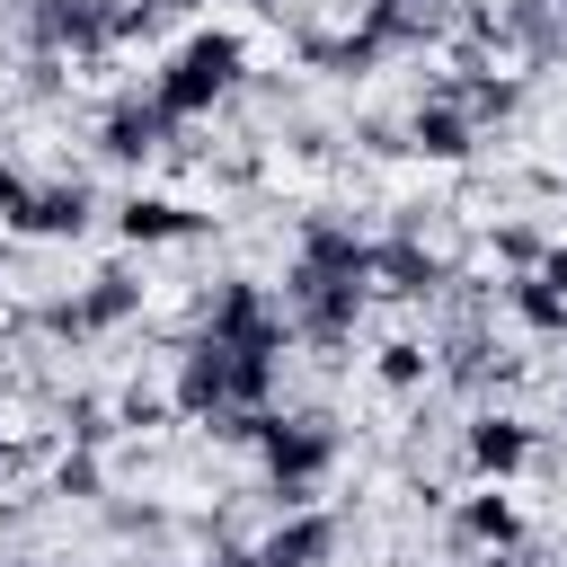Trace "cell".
<instances>
[{
	"instance_id": "6da1fadb",
	"label": "cell",
	"mask_w": 567,
	"mask_h": 567,
	"mask_svg": "<svg viewBox=\"0 0 567 567\" xmlns=\"http://www.w3.org/2000/svg\"><path fill=\"white\" fill-rule=\"evenodd\" d=\"M337 452H346V434H337V416H328V408H266V425H257L266 487H257V496H266L275 514L319 505V487H328Z\"/></svg>"
},
{
	"instance_id": "7a4b0ae2",
	"label": "cell",
	"mask_w": 567,
	"mask_h": 567,
	"mask_svg": "<svg viewBox=\"0 0 567 567\" xmlns=\"http://www.w3.org/2000/svg\"><path fill=\"white\" fill-rule=\"evenodd\" d=\"M248 89V35L239 27H195L168 44V62L151 71V97L177 115V124H204L213 106H230Z\"/></svg>"
},
{
	"instance_id": "3957f363",
	"label": "cell",
	"mask_w": 567,
	"mask_h": 567,
	"mask_svg": "<svg viewBox=\"0 0 567 567\" xmlns=\"http://www.w3.org/2000/svg\"><path fill=\"white\" fill-rule=\"evenodd\" d=\"M275 301H284V319H292V346H310V354L346 363V346H354V328H363V301H372V284H363V275H337V266H310V257H292Z\"/></svg>"
},
{
	"instance_id": "277c9868",
	"label": "cell",
	"mask_w": 567,
	"mask_h": 567,
	"mask_svg": "<svg viewBox=\"0 0 567 567\" xmlns=\"http://www.w3.org/2000/svg\"><path fill=\"white\" fill-rule=\"evenodd\" d=\"M523 354L496 337V319H443L434 328V381L452 390V399H505V390H523Z\"/></svg>"
},
{
	"instance_id": "5b68a950",
	"label": "cell",
	"mask_w": 567,
	"mask_h": 567,
	"mask_svg": "<svg viewBox=\"0 0 567 567\" xmlns=\"http://www.w3.org/2000/svg\"><path fill=\"white\" fill-rule=\"evenodd\" d=\"M195 328H213V337H230V346H248V354H292V319H284V301H275L257 275H239V266L204 275V292H195Z\"/></svg>"
},
{
	"instance_id": "8992f818",
	"label": "cell",
	"mask_w": 567,
	"mask_h": 567,
	"mask_svg": "<svg viewBox=\"0 0 567 567\" xmlns=\"http://www.w3.org/2000/svg\"><path fill=\"white\" fill-rule=\"evenodd\" d=\"M115 9L124 0H27L18 9V53H62V62L97 71L115 53Z\"/></svg>"
},
{
	"instance_id": "52a82bcc",
	"label": "cell",
	"mask_w": 567,
	"mask_h": 567,
	"mask_svg": "<svg viewBox=\"0 0 567 567\" xmlns=\"http://www.w3.org/2000/svg\"><path fill=\"white\" fill-rule=\"evenodd\" d=\"M89 142H97V159H115V168H151V159L177 142V115H168V106L151 97V80H142V89H115V97L97 106Z\"/></svg>"
},
{
	"instance_id": "ba28073f",
	"label": "cell",
	"mask_w": 567,
	"mask_h": 567,
	"mask_svg": "<svg viewBox=\"0 0 567 567\" xmlns=\"http://www.w3.org/2000/svg\"><path fill=\"white\" fill-rule=\"evenodd\" d=\"M452 248H434V239H416V230H381L372 239V292H390V301H408V310H434L443 292H452Z\"/></svg>"
},
{
	"instance_id": "9c48e42d",
	"label": "cell",
	"mask_w": 567,
	"mask_h": 567,
	"mask_svg": "<svg viewBox=\"0 0 567 567\" xmlns=\"http://www.w3.org/2000/svg\"><path fill=\"white\" fill-rule=\"evenodd\" d=\"M416 97H452V106H461L478 133H505V124L532 106V80H523V71H452V62H443V71H434Z\"/></svg>"
},
{
	"instance_id": "30bf717a",
	"label": "cell",
	"mask_w": 567,
	"mask_h": 567,
	"mask_svg": "<svg viewBox=\"0 0 567 567\" xmlns=\"http://www.w3.org/2000/svg\"><path fill=\"white\" fill-rule=\"evenodd\" d=\"M532 452H540V425H523L514 408H478L461 425V470L470 478H523Z\"/></svg>"
},
{
	"instance_id": "8fae6325",
	"label": "cell",
	"mask_w": 567,
	"mask_h": 567,
	"mask_svg": "<svg viewBox=\"0 0 567 567\" xmlns=\"http://www.w3.org/2000/svg\"><path fill=\"white\" fill-rule=\"evenodd\" d=\"M257 558H266V567H337V558H346V514L292 505V514H275V523L257 532Z\"/></svg>"
},
{
	"instance_id": "7c38bea8",
	"label": "cell",
	"mask_w": 567,
	"mask_h": 567,
	"mask_svg": "<svg viewBox=\"0 0 567 567\" xmlns=\"http://www.w3.org/2000/svg\"><path fill=\"white\" fill-rule=\"evenodd\" d=\"M292 62L301 71H328V80H372L381 62H390V44L354 18V27H301L292 35Z\"/></svg>"
},
{
	"instance_id": "4fadbf2b",
	"label": "cell",
	"mask_w": 567,
	"mask_h": 567,
	"mask_svg": "<svg viewBox=\"0 0 567 567\" xmlns=\"http://www.w3.org/2000/svg\"><path fill=\"white\" fill-rule=\"evenodd\" d=\"M478 142H487V133H478L452 97H416V106H408V159H425V168H470Z\"/></svg>"
},
{
	"instance_id": "5bb4252c",
	"label": "cell",
	"mask_w": 567,
	"mask_h": 567,
	"mask_svg": "<svg viewBox=\"0 0 567 567\" xmlns=\"http://www.w3.org/2000/svg\"><path fill=\"white\" fill-rule=\"evenodd\" d=\"M97 213H106V204H97V186L71 168V177H35V195H27V213H18L9 230H27V239H80Z\"/></svg>"
},
{
	"instance_id": "9a60e30c",
	"label": "cell",
	"mask_w": 567,
	"mask_h": 567,
	"mask_svg": "<svg viewBox=\"0 0 567 567\" xmlns=\"http://www.w3.org/2000/svg\"><path fill=\"white\" fill-rule=\"evenodd\" d=\"M115 213V239L124 248H168V239H204L213 230V213H195V204H177V195H124V204H106Z\"/></svg>"
},
{
	"instance_id": "2e32d148",
	"label": "cell",
	"mask_w": 567,
	"mask_h": 567,
	"mask_svg": "<svg viewBox=\"0 0 567 567\" xmlns=\"http://www.w3.org/2000/svg\"><path fill=\"white\" fill-rule=\"evenodd\" d=\"M452 540H461V549H523V505L505 496V478H478V487L452 505Z\"/></svg>"
},
{
	"instance_id": "e0dca14e",
	"label": "cell",
	"mask_w": 567,
	"mask_h": 567,
	"mask_svg": "<svg viewBox=\"0 0 567 567\" xmlns=\"http://www.w3.org/2000/svg\"><path fill=\"white\" fill-rule=\"evenodd\" d=\"M142 301H151V284H142V266H133V257H106V266L80 284V310H89V328H97V337L133 328V319H142Z\"/></svg>"
},
{
	"instance_id": "ac0fdd59",
	"label": "cell",
	"mask_w": 567,
	"mask_h": 567,
	"mask_svg": "<svg viewBox=\"0 0 567 567\" xmlns=\"http://www.w3.org/2000/svg\"><path fill=\"white\" fill-rule=\"evenodd\" d=\"M505 53L523 71H567V18L549 0H505Z\"/></svg>"
},
{
	"instance_id": "d6986e66",
	"label": "cell",
	"mask_w": 567,
	"mask_h": 567,
	"mask_svg": "<svg viewBox=\"0 0 567 567\" xmlns=\"http://www.w3.org/2000/svg\"><path fill=\"white\" fill-rule=\"evenodd\" d=\"M97 523H106V540H124L133 558H159V549L177 540V505H159V496H97Z\"/></svg>"
},
{
	"instance_id": "ffe728a7",
	"label": "cell",
	"mask_w": 567,
	"mask_h": 567,
	"mask_svg": "<svg viewBox=\"0 0 567 567\" xmlns=\"http://www.w3.org/2000/svg\"><path fill=\"white\" fill-rule=\"evenodd\" d=\"M372 381H381L390 399H416V390L434 381V337H381V346H372Z\"/></svg>"
},
{
	"instance_id": "44dd1931",
	"label": "cell",
	"mask_w": 567,
	"mask_h": 567,
	"mask_svg": "<svg viewBox=\"0 0 567 567\" xmlns=\"http://www.w3.org/2000/svg\"><path fill=\"white\" fill-rule=\"evenodd\" d=\"M44 408H53L62 443H97L106 452V434H115V399L106 390H44Z\"/></svg>"
},
{
	"instance_id": "7402d4cb",
	"label": "cell",
	"mask_w": 567,
	"mask_h": 567,
	"mask_svg": "<svg viewBox=\"0 0 567 567\" xmlns=\"http://www.w3.org/2000/svg\"><path fill=\"white\" fill-rule=\"evenodd\" d=\"M44 496H62V505H97V496H115V487H106V452H97V443H62Z\"/></svg>"
},
{
	"instance_id": "603a6c76",
	"label": "cell",
	"mask_w": 567,
	"mask_h": 567,
	"mask_svg": "<svg viewBox=\"0 0 567 567\" xmlns=\"http://www.w3.org/2000/svg\"><path fill=\"white\" fill-rule=\"evenodd\" d=\"M505 310L532 328V337H549V346H567V292H549L540 275H505Z\"/></svg>"
},
{
	"instance_id": "cb8c5ba5",
	"label": "cell",
	"mask_w": 567,
	"mask_h": 567,
	"mask_svg": "<svg viewBox=\"0 0 567 567\" xmlns=\"http://www.w3.org/2000/svg\"><path fill=\"white\" fill-rule=\"evenodd\" d=\"M487 257H496V275H532V266L549 257V221H532V213H505V221L487 230Z\"/></svg>"
},
{
	"instance_id": "d4e9b609",
	"label": "cell",
	"mask_w": 567,
	"mask_h": 567,
	"mask_svg": "<svg viewBox=\"0 0 567 567\" xmlns=\"http://www.w3.org/2000/svg\"><path fill=\"white\" fill-rule=\"evenodd\" d=\"M346 142H354V159H408V115H390V106H363V115L346 124Z\"/></svg>"
},
{
	"instance_id": "484cf974",
	"label": "cell",
	"mask_w": 567,
	"mask_h": 567,
	"mask_svg": "<svg viewBox=\"0 0 567 567\" xmlns=\"http://www.w3.org/2000/svg\"><path fill=\"white\" fill-rule=\"evenodd\" d=\"M275 142H284V159H310V168H319V159H337L346 133H337L328 115H301V106H292V115H275Z\"/></svg>"
},
{
	"instance_id": "4316f807",
	"label": "cell",
	"mask_w": 567,
	"mask_h": 567,
	"mask_svg": "<svg viewBox=\"0 0 567 567\" xmlns=\"http://www.w3.org/2000/svg\"><path fill=\"white\" fill-rule=\"evenodd\" d=\"M168 416H177V399H168V390H142V381H124V390H115V425H124V434H151V425H168Z\"/></svg>"
},
{
	"instance_id": "83f0119b",
	"label": "cell",
	"mask_w": 567,
	"mask_h": 567,
	"mask_svg": "<svg viewBox=\"0 0 567 567\" xmlns=\"http://www.w3.org/2000/svg\"><path fill=\"white\" fill-rule=\"evenodd\" d=\"M80 80V62H62V53H18V97H62Z\"/></svg>"
},
{
	"instance_id": "f1b7e54d",
	"label": "cell",
	"mask_w": 567,
	"mask_h": 567,
	"mask_svg": "<svg viewBox=\"0 0 567 567\" xmlns=\"http://www.w3.org/2000/svg\"><path fill=\"white\" fill-rule=\"evenodd\" d=\"M204 168H213V186H257V177H266V151L239 142V151H221V159H204Z\"/></svg>"
},
{
	"instance_id": "f546056e",
	"label": "cell",
	"mask_w": 567,
	"mask_h": 567,
	"mask_svg": "<svg viewBox=\"0 0 567 567\" xmlns=\"http://www.w3.org/2000/svg\"><path fill=\"white\" fill-rule=\"evenodd\" d=\"M27 195H35V177H27L18 159H0V221H18V213H27Z\"/></svg>"
},
{
	"instance_id": "4dcf8cb0",
	"label": "cell",
	"mask_w": 567,
	"mask_h": 567,
	"mask_svg": "<svg viewBox=\"0 0 567 567\" xmlns=\"http://www.w3.org/2000/svg\"><path fill=\"white\" fill-rule=\"evenodd\" d=\"M35 452H44V443H35V434H0V478H18V470H27V461H35Z\"/></svg>"
},
{
	"instance_id": "1f68e13d",
	"label": "cell",
	"mask_w": 567,
	"mask_h": 567,
	"mask_svg": "<svg viewBox=\"0 0 567 567\" xmlns=\"http://www.w3.org/2000/svg\"><path fill=\"white\" fill-rule=\"evenodd\" d=\"M532 275H540V284H549V292H567V239H549V257H540V266H532Z\"/></svg>"
},
{
	"instance_id": "d6a6232c",
	"label": "cell",
	"mask_w": 567,
	"mask_h": 567,
	"mask_svg": "<svg viewBox=\"0 0 567 567\" xmlns=\"http://www.w3.org/2000/svg\"><path fill=\"white\" fill-rule=\"evenodd\" d=\"M27 523H35V496H18V505H0V540H18Z\"/></svg>"
},
{
	"instance_id": "836d02e7",
	"label": "cell",
	"mask_w": 567,
	"mask_h": 567,
	"mask_svg": "<svg viewBox=\"0 0 567 567\" xmlns=\"http://www.w3.org/2000/svg\"><path fill=\"white\" fill-rule=\"evenodd\" d=\"M151 9H159V18H195L204 0H151Z\"/></svg>"
},
{
	"instance_id": "e575fe53",
	"label": "cell",
	"mask_w": 567,
	"mask_h": 567,
	"mask_svg": "<svg viewBox=\"0 0 567 567\" xmlns=\"http://www.w3.org/2000/svg\"><path fill=\"white\" fill-rule=\"evenodd\" d=\"M0 567H62V558H0Z\"/></svg>"
},
{
	"instance_id": "d590c367",
	"label": "cell",
	"mask_w": 567,
	"mask_h": 567,
	"mask_svg": "<svg viewBox=\"0 0 567 567\" xmlns=\"http://www.w3.org/2000/svg\"><path fill=\"white\" fill-rule=\"evenodd\" d=\"M558 425H567V372H558Z\"/></svg>"
},
{
	"instance_id": "8d00e7d4",
	"label": "cell",
	"mask_w": 567,
	"mask_h": 567,
	"mask_svg": "<svg viewBox=\"0 0 567 567\" xmlns=\"http://www.w3.org/2000/svg\"><path fill=\"white\" fill-rule=\"evenodd\" d=\"M549 9H558V18H567V0H549Z\"/></svg>"
},
{
	"instance_id": "74e56055",
	"label": "cell",
	"mask_w": 567,
	"mask_h": 567,
	"mask_svg": "<svg viewBox=\"0 0 567 567\" xmlns=\"http://www.w3.org/2000/svg\"><path fill=\"white\" fill-rule=\"evenodd\" d=\"M558 177H567V168H558Z\"/></svg>"
}]
</instances>
